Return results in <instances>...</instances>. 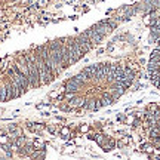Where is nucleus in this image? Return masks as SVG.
<instances>
[{"mask_svg":"<svg viewBox=\"0 0 160 160\" xmlns=\"http://www.w3.org/2000/svg\"><path fill=\"white\" fill-rule=\"evenodd\" d=\"M86 34H88V37H89V39H91V42L92 43H93V45H97V43H99V42H101V40L104 39V36H101V34H98L97 31H95V30L92 28H88L85 31Z\"/></svg>","mask_w":160,"mask_h":160,"instance_id":"f03ea898","label":"nucleus"},{"mask_svg":"<svg viewBox=\"0 0 160 160\" xmlns=\"http://www.w3.org/2000/svg\"><path fill=\"white\" fill-rule=\"evenodd\" d=\"M9 2H17V0H9Z\"/></svg>","mask_w":160,"mask_h":160,"instance_id":"423d86ee","label":"nucleus"},{"mask_svg":"<svg viewBox=\"0 0 160 160\" xmlns=\"http://www.w3.org/2000/svg\"><path fill=\"white\" fill-rule=\"evenodd\" d=\"M68 133H70V131H68V129H65V128H64V129H62V135H68Z\"/></svg>","mask_w":160,"mask_h":160,"instance_id":"20e7f679","label":"nucleus"},{"mask_svg":"<svg viewBox=\"0 0 160 160\" xmlns=\"http://www.w3.org/2000/svg\"><path fill=\"white\" fill-rule=\"evenodd\" d=\"M80 86H82V83H80L79 80L76 79V77H71V79L67 80V83H65V91L67 92H77Z\"/></svg>","mask_w":160,"mask_h":160,"instance_id":"f257e3e1","label":"nucleus"},{"mask_svg":"<svg viewBox=\"0 0 160 160\" xmlns=\"http://www.w3.org/2000/svg\"><path fill=\"white\" fill-rule=\"evenodd\" d=\"M0 101H8V88H6V85H0Z\"/></svg>","mask_w":160,"mask_h":160,"instance_id":"7ed1b4c3","label":"nucleus"},{"mask_svg":"<svg viewBox=\"0 0 160 160\" xmlns=\"http://www.w3.org/2000/svg\"><path fill=\"white\" fill-rule=\"evenodd\" d=\"M8 0H0V5H3V3H6Z\"/></svg>","mask_w":160,"mask_h":160,"instance_id":"39448f33","label":"nucleus"}]
</instances>
